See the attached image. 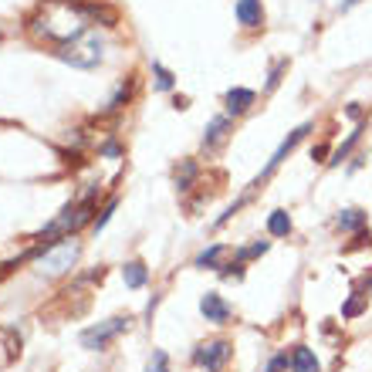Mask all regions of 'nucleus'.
<instances>
[{
  "label": "nucleus",
  "instance_id": "f257e3e1",
  "mask_svg": "<svg viewBox=\"0 0 372 372\" xmlns=\"http://www.w3.org/2000/svg\"><path fill=\"white\" fill-rule=\"evenodd\" d=\"M54 58H58V61H64V64H71V68L92 71V68H99V64H102V58H106V41H102V34H99V31L85 27L78 38H71V41L58 45V48H54Z\"/></svg>",
  "mask_w": 372,
  "mask_h": 372
},
{
  "label": "nucleus",
  "instance_id": "f03ea898",
  "mask_svg": "<svg viewBox=\"0 0 372 372\" xmlns=\"http://www.w3.org/2000/svg\"><path fill=\"white\" fill-rule=\"evenodd\" d=\"M78 258H82V244L75 237H64L61 244H51L38 254V271L45 277H61L78 264Z\"/></svg>",
  "mask_w": 372,
  "mask_h": 372
},
{
  "label": "nucleus",
  "instance_id": "7ed1b4c3",
  "mask_svg": "<svg viewBox=\"0 0 372 372\" xmlns=\"http://www.w3.org/2000/svg\"><path fill=\"white\" fill-rule=\"evenodd\" d=\"M129 328H132V315H115V319L99 321V325L85 328V332H82V345H85V349H92V352H102L112 338L125 335Z\"/></svg>",
  "mask_w": 372,
  "mask_h": 372
},
{
  "label": "nucleus",
  "instance_id": "20e7f679",
  "mask_svg": "<svg viewBox=\"0 0 372 372\" xmlns=\"http://www.w3.org/2000/svg\"><path fill=\"white\" fill-rule=\"evenodd\" d=\"M230 342H223V338H216V342H210V345H200L197 349V366H203L207 372H220L223 366H227V359H230Z\"/></svg>",
  "mask_w": 372,
  "mask_h": 372
},
{
  "label": "nucleus",
  "instance_id": "39448f33",
  "mask_svg": "<svg viewBox=\"0 0 372 372\" xmlns=\"http://www.w3.org/2000/svg\"><path fill=\"white\" fill-rule=\"evenodd\" d=\"M308 132H312V122H305V125H298V129H295V132H291V136H288V139H284V142H281V146L274 149V156L267 160L264 173L258 176V183H261V179H267V176H271V173H274V169L281 166V160H284V156H288V153H291V149H295V146H298V142H301V139L308 136Z\"/></svg>",
  "mask_w": 372,
  "mask_h": 372
},
{
  "label": "nucleus",
  "instance_id": "423d86ee",
  "mask_svg": "<svg viewBox=\"0 0 372 372\" xmlns=\"http://www.w3.org/2000/svg\"><path fill=\"white\" fill-rule=\"evenodd\" d=\"M200 312H203V319L213 321V325H223V321L230 319V305H227L216 291H207V295L200 298Z\"/></svg>",
  "mask_w": 372,
  "mask_h": 372
},
{
  "label": "nucleus",
  "instance_id": "0eeeda50",
  "mask_svg": "<svg viewBox=\"0 0 372 372\" xmlns=\"http://www.w3.org/2000/svg\"><path fill=\"white\" fill-rule=\"evenodd\" d=\"M234 14L244 27H261L264 24V3L261 0H237L234 3Z\"/></svg>",
  "mask_w": 372,
  "mask_h": 372
},
{
  "label": "nucleus",
  "instance_id": "6e6552de",
  "mask_svg": "<svg viewBox=\"0 0 372 372\" xmlns=\"http://www.w3.org/2000/svg\"><path fill=\"white\" fill-rule=\"evenodd\" d=\"M251 106H254V92L251 88H230L227 92V112L240 115V112H247Z\"/></svg>",
  "mask_w": 372,
  "mask_h": 372
},
{
  "label": "nucleus",
  "instance_id": "1a4fd4ad",
  "mask_svg": "<svg viewBox=\"0 0 372 372\" xmlns=\"http://www.w3.org/2000/svg\"><path fill=\"white\" fill-rule=\"evenodd\" d=\"M122 277H125V288H146L149 271H146L142 261H129V264L122 267Z\"/></svg>",
  "mask_w": 372,
  "mask_h": 372
},
{
  "label": "nucleus",
  "instance_id": "9d476101",
  "mask_svg": "<svg viewBox=\"0 0 372 372\" xmlns=\"http://www.w3.org/2000/svg\"><path fill=\"white\" fill-rule=\"evenodd\" d=\"M291 366H295V372H319V359H315L312 349L298 345V349L291 352Z\"/></svg>",
  "mask_w": 372,
  "mask_h": 372
},
{
  "label": "nucleus",
  "instance_id": "9b49d317",
  "mask_svg": "<svg viewBox=\"0 0 372 372\" xmlns=\"http://www.w3.org/2000/svg\"><path fill=\"white\" fill-rule=\"evenodd\" d=\"M227 129H230V119H227V115H216L210 125H207V136H203V142H207V146H216V142H223Z\"/></svg>",
  "mask_w": 372,
  "mask_h": 372
},
{
  "label": "nucleus",
  "instance_id": "f8f14e48",
  "mask_svg": "<svg viewBox=\"0 0 372 372\" xmlns=\"http://www.w3.org/2000/svg\"><path fill=\"white\" fill-rule=\"evenodd\" d=\"M267 234H274V237H288L291 234V216L284 210H274L267 216Z\"/></svg>",
  "mask_w": 372,
  "mask_h": 372
},
{
  "label": "nucleus",
  "instance_id": "ddd939ff",
  "mask_svg": "<svg viewBox=\"0 0 372 372\" xmlns=\"http://www.w3.org/2000/svg\"><path fill=\"white\" fill-rule=\"evenodd\" d=\"M335 223H338L342 230H362V227H366V213L362 210H342Z\"/></svg>",
  "mask_w": 372,
  "mask_h": 372
},
{
  "label": "nucleus",
  "instance_id": "4468645a",
  "mask_svg": "<svg viewBox=\"0 0 372 372\" xmlns=\"http://www.w3.org/2000/svg\"><path fill=\"white\" fill-rule=\"evenodd\" d=\"M223 258H227V247H223V244H213V247H207V251L197 258V267H220Z\"/></svg>",
  "mask_w": 372,
  "mask_h": 372
},
{
  "label": "nucleus",
  "instance_id": "2eb2a0df",
  "mask_svg": "<svg viewBox=\"0 0 372 372\" xmlns=\"http://www.w3.org/2000/svg\"><path fill=\"white\" fill-rule=\"evenodd\" d=\"M193 179H197V162L186 160L179 169H176V186H179V190H190V186H193Z\"/></svg>",
  "mask_w": 372,
  "mask_h": 372
},
{
  "label": "nucleus",
  "instance_id": "dca6fc26",
  "mask_svg": "<svg viewBox=\"0 0 372 372\" xmlns=\"http://www.w3.org/2000/svg\"><path fill=\"white\" fill-rule=\"evenodd\" d=\"M369 308V301H366V295H352L345 305H342V319H356V315H362Z\"/></svg>",
  "mask_w": 372,
  "mask_h": 372
},
{
  "label": "nucleus",
  "instance_id": "f3484780",
  "mask_svg": "<svg viewBox=\"0 0 372 372\" xmlns=\"http://www.w3.org/2000/svg\"><path fill=\"white\" fill-rule=\"evenodd\" d=\"M129 95H132V85H129V82H125V85H119V88H115V95L108 99L106 115H108V112H119V108H122L125 102H129Z\"/></svg>",
  "mask_w": 372,
  "mask_h": 372
},
{
  "label": "nucleus",
  "instance_id": "a211bd4d",
  "mask_svg": "<svg viewBox=\"0 0 372 372\" xmlns=\"http://www.w3.org/2000/svg\"><path fill=\"white\" fill-rule=\"evenodd\" d=\"M153 75H156V88H160V92H169V88H173V71H169L166 64L153 61Z\"/></svg>",
  "mask_w": 372,
  "mask_h": 372
},
{
  "label": "nucleus",
  "instance_id": "6ab92c4d",
  "mask_svg": "<svg viewBox=\"0 0 372 372\" xmlns=\"http://www.w3.org/2000/svg\"><path fill=\"white\" fill-rule=\"evenodd\" d=\"M115 207H119V197H108V203L102 207V213L95 216V223H92V227H95V230H102V227H106L108 220H112V213H115Z\"/></svg>",
  "mask_w": 372,
  "mask_h": 372
},
{
  "label": "nucleus",
  "instance_id": "aec40b11",
  "mask_svg": "<svg viewBox=\"0 0 372 372\" xmlns=\"http://www.w3.org/2000/svg\"><path fill=\"white\" fill-rule=\"evenodd\" d=\"M359 132H362V129H356V132H349V139L342 142V149L335 153V160H332V162H342V160H345V156H349V149H352V146L359 142Z\"/></svg>",
  "mask_w": 372,
  "mask_h": 372
},
{
  "label": "nucleus",
  "instance_id": "412c9836",
  "mask_svg": "<svg viewBox=\"0 0 372 372\" xmlns=\"http://www.w3.org/2000/svg\"><path fill=\"white\" fill-rule=\"evenodd\" d=\"M264 251H267V240H258V244H251L247 251H240L237 258H240V261H247V258H258V254H264Z\"/></svg>",
  "mask_w": 372,
  "mask_h": 372
},
{
  "label": "nucleus",
  "instance_id": "4be33fe9",
  "mask_svg": "<svg viewBox=\"0 0 372 372\" xmlns=\"http://www.w3.org/2000/svg\"><path fill=\"white\" fill-rule=\"evenodd\" d=\"M146 372H169L166 369V352H156V356H153V362H149V369Z\"/></svg>",
  "mask_w": 372,
  "mask_h": 372
},
{
  "label": "nucleus",
  "instance_id": "5701e85b",
  "mask_svg": "<svg viewBox=\"0 0 372 372\" xmlns=\"http://www.w3.org/2000/svg\"><path fill=\"white\" fill-rule=\"evenodd\" d=\"M102 156H108V160L122 156V146H119V142H106V146H102Z\"/></svg>",
  "mask_w": 372,
  "mask_h": 372
},
{
  "label": "nucleus",
  "instance_id": "b1692460",
  "mask_svg": "<svg viewBox=\"0 0 372 372\" xmlns=\"http://www.w3.org/2000/svg\"><path fill=\"white\" fill-rule=\"evenodd\" d=\"M288 366V356H277V359H271V366H267V372H277Z\"/></svg>",
  "mask_w": 372,
  "mask_h": 372
},
{
  "label": "nucleus",
  "instance_id": "393cba45",
  "mask_svg": "<svg viewBox=\"0 0 372 372\" xmlns=\"http://www.w3.org/2000/svg\"><path fill=\"white\" fill-rule=\"evenodd\" d=\"M325 153H328V146H319V149H312V160H321Z\"/></svg>",
  "mask_w": 372,
  "mask_h": 372
},
{
  "label": "nucleus",
  "instance_id": "a878e982",
  "mask_svg": "<svg viewBox=\"0 0 372 372\" xmlns=\"http://www.w3.org/2000/svg\"><path fill=\"white\" fill-rule=\"evenodd\" d=\"M352 3H359V0H342V3H338V7H342V10H349V7H352Z\"/></svg>",
  "mask_w": 372,
  "mask_h": 372
}]
</instances>
